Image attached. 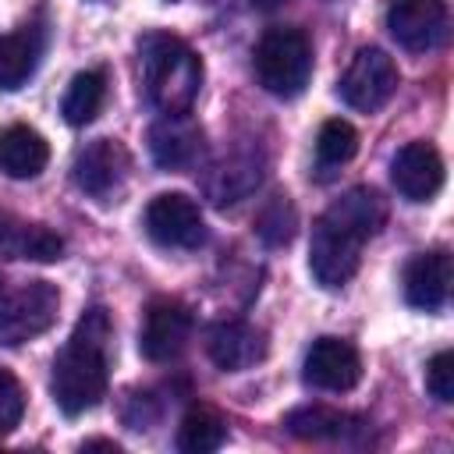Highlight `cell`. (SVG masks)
<instances>
[{
  "mask_svg": "<svg viewBox=\"0 0 454 454\" xmlns=\"http://www.w3.org/2000/svg\"><path fill=\"white\" fill-rule=\"evenodd\" d=\"M301 380L316 390H330V394H344L362 380V358L358 351L340 340V337H319L312 340L309 355H305V369Z\"/></svg>",
  "mask_w": 454,
  "mask_h": 454,
  "instance_id": "8fae6325",
  "label": "cell"
},
{
  "mask_svg": "<svg viewBox=\"0 0 454 454\" xmlns=\"http://www.w3.org/2000/svg\"><path fill=\"white\" fill-rule=\"evenodd\" d=\"M294 227H298V216H294V206L287 195H273L259 216H255V234L270 245V248H280L294 238Z\"/></svg>",
  "mask_w": 454,
  "mask_h": 454,
  "instance_id": "603a6c76",
  "label": "cell"
},
{
  "mask_svg": "<svg viewBox=\"0 0 454 454\" xmlns=\"http://www.w3.org/2000/svg\"><path fill=\"white\" fill-rule=\"evenodd\" d=\"M21 415H25V390L18 376L0 365V436L11 433L21 422Z\"/></svg>",
  "mask_w": 454,
  "mask_h": 454,
  "instance_id": "d4e9b609",
  "label": "cell"
},
{
  "mask_svg": "<svg viewBox=\"0 0 454 454\" xmlns=\"http://www.w3.org/2000/svg\"><path fill=\"white\" fill-rule=\"evenodd\" d=\"M50 160L46 138L28 124H11L0 131V170L14 181L35 177Z\"/></svg>",
  "mask_w": 454,
  "mask_h": 454,
  "instance_id": "ac0fdd59",
  "label": "cell"
},
{
  "mask_svg": "<svg viewBox=\"0 0 454 454\" xmlns=\"http://www.w3.org/2000/svg\"><path fill=\"white\" fill-rule=\"evenodd\" d=\"M255 74L270 96L294 99L312 78V46L301 28H266L255 46Z\"/></svg>",
  "mask_w": 454,
  "mask_h": 454,
  "instance_id": "277c9868",
  "label": "cell"
},
{
  "mask_svg": "<svg viewBox=\"0 0 454 454\" xmlns=\"http://www.w3.org/2000/svg\"><path fill=\"white\" fill-rule=\"evenodd\" d=\"M92 4H110V0H92Z\"/></svg>",
  "mask_w": 454,
  "mask_h": 454,
  "instance_id": "83f0119b",
  "label": "cell"
},
{
  "mask_svg": "<svg viewBox=\"0 0 454 454\" xmlns=\"http://www.w3.org/2000/svg\"><path fill=\"white\" fill-rule=\"evenodd\" d=\"M206 351L216 369L245 372L266 358V333L245 319H220L206 333Z\"/></svg>",
  "mask_w": 454,
  "mask_h": 454,
  "instance_id": "7c38bea8",
  "label": "cell"
},
{
  "mask_svg": "<svg viewBox=\"0 0 454 454\" xmlns=\"http://www.w3.org/2000/svg\"><path fill=\"white\" fill-rule=\"evenodd\" d=\"M358 153V131L340 121V117H330L323 128H319V138H316V156L323 167H340L348 163L351 156Z\"/></svg>",
  "mask_w": 454,
  "mask_h": 454,
  "instance_id": "cb8c5ba5",
  "label": "cell"
},
{
  "mask_svg": "<svg viewBox=\"0 0 454 454\" xmlns=\"http://www.w3.org/2000/svg\"><path fill=\"white\" fill-rule=\"evenodd\" d=\"M337 92L340 99L351 106V110H362V114H376L380 106L390 103V96L397 92V64L376 50V46H365L351 57L348 71L340 74L337 82Z\"/></svg>",
  "mask_w": 454,
  "mask_h": 454,
  "instance_id": "8992f818",
  "label": "cell"
},
{
  "mask_svg": "<svg viewBox=\"0 0 454 454\" xmlns=\"http://www.w3.org/2000/svg\"><path fill=\"white\" fill-rule=\"evenodd\" d=\"M167 4H174V0H167Z\"/></svg>",
  "mask_w": 454,
  "mask_h": 454,
  "instance_id": "f546056e",
  "label": "cell"
},
{
  "mask_svg": "<svg viewBox=\"0 0 454 454\" xmlns=\"http://www.w3.org/2000/svg\"><path fill=\"white\" fill-rule=\"evenodd\" d=\"M0 252L28 262H57L64 255V238L43 223L21 220L14 213H0Z\"/></svg>",
  "mask_w": 454,
  "mask_h": 454,
  "instance_id": "2e32d148",
  "label": "cell"
},
{
  "mask_svg": "<svg viewBox=\"0 0 454 454\" xmlns=\"http://www.w3.org/2000/svg\"><path fill=\"white\" fill-rule=\"evenodd\" d=\"M390 177L408 202H429L443 188V160L429 142H408L397 149Z\"/></svg>",
  "mask_w": 454,
  "mask_h": 454,
  "instance_id": "5bb4252c",
  "label": "cell"
},
{
  "mask_svg": "<svg viewBox=\"0 0 454 454\" xmlns=\"http://www.w3.org/2000/svg\"><path fill=\"white\" fill-rule=\"evenodd\" d=\"M110 337L114 323L103 305H92L74 323L71 337L53 358L50 394L64 415H85L106 397L110 383Z\"/></svg>",
  "mask_w": 454,
  "mask_h": 454,
  "instance_id": "7a4b0ae2",
  "label": "cell"
},
{
  "mask_svg": "<svg viewBox=\"0 0 454 454\" xmlns=\"http://www.w3.org/2000/svg\"><path fill=\"white\" fill-rule=\"evenodd\" d=\"M387 28L404 50L429 53L447 43L450 14L443 0H397L387 11Z\"/></svg>",
  "mask_w": 454,
  "mask_h": 454,
  "instance_id": "9c48e42d",
  "label": "cell"
},
{
  "mask_svg": "<svg viewBox=\"0 0 454 454\" xmlns=\"http://www.w3.org/2000/svg\"><path fill=\"white\" fill-rule=\"evenodd\" d=\"M0 287H4V277H0Z\"/></svg>",
  "mask_w": 454,
  "mask_h": 454,
  "instance_id": "f1b7e54d",
  "label": "cell"
},
{
  "mask_svg": "<svg viewBox=\"0 0 454 454\" xmlns=\"http://www.w3.org/2000/svg\"><path fill=\"white\" fill-rule=\"evenodd\" d=\"M284 426L298 440H348L351 433L362 429V419L340 408H326V404H301L287 411Z\"/></svg>",
  "mask_w": 454,
  "mask_h": 454,
  "instance_id": "ffe728a7",
  "label": "cell"
},
{
  "mask_svg": "<svg viewBox=\"0 0 454 454\" xmlns=\"http://www.w3.org/2000/svg\"><path fill=\"white\" fill-rule=\"evenodd\" d=\"M135 50L145 103L160 114H188L202 89V57L170 32H142Z\"/></svg>",
  "mask_w": 454,
  "mask_h": 454,
  "instance_id": "3957f363",
  "label": "cell"
},
{
  "mask_svg": "<svg viewBox=\"0 0 454 454\" xmlns=\"http://www.w3.org/2000/svg\"><path fill=\"white\" fill-rule=\"evenodd\" d=\"M149 153L160 170H192L202 160V128L188 114H163L149 128Z\"/></svg>",
  "mask_w": 454,
  "mask_h": 454,
  "instance_id": "4fadbf2b",
  "label": "cell"
},
{
  "mask_svg": "<svg viewBox=\"0 0 454 454\" xmlns=\"http://www.w3.org/2000/svg\"><path fill=\"white\" fill-rule=\"evenodd\" d=\"M223 443H227V422L209 404H195L177 426V450L184 454H213Z\"/></svg>",
  "mask_w": 454,
  "mask_h": 454,
  "instance_id": "44dd1931",
  "label": "cell"
},
{
  "mask_svg": "<svg viewBox=\"0 0 454 454\" xmlns=\"http://www.w3.org/2000/svg\"><path fill=\"white\" fill-rule=\"evenodd\" d=\"M262 184V160L252 156V153H238V156H227L220 163H213L206 170V195L216 202V206H234L241 199H248L255 188Z\"/></svg>",
  "mask_w": 454,
  "mask_h": 454,
  "instance_id": "e0dca14e",
  "label": "cell"
},
{
  "mask_svg": "<svg viewBox=\"0 0 454 454\" xmlns=\"http://www.w3.org/2000/svg\"><path fill=\"white\" fill-rule=\"evenodd\" d=\"M450 294V255L443 248L419 252L404 266V301L419 312H436Z\"/></svg>",
  "mask_w": 454,
  "mask_h": 454,
  "instance_id": "9a60e30c",
  "label": "cell"
},
{
  "mask_svg": "<svg viewBox=\"0 0 454 454\" xmlns=\"http://www.w3.org/2000/svg\"><path fill=\"white\" fill-rule=\"evenodd\" d=\"M188 340H192V309L177 298H153L138 333L142 358L170 362L188 348Z\"/></svg>",
  "mask_w": 454,
  "mask_h": 454,
  "instance_id": "ba28073f",
  "label": "cell"
},
{
  "mask_svg": "<svg viewBox=\"0 0 454 454\" xmlns=\"http://www.w3.org/2000/svg\"><path fill=\"white\" fill-rule=\"evenodd\" d=\"M60 291L50 280H28L14 291L0 287V344L18 348L57 323Z\"/></svg>",
  "mask_w": 454,
  "mask_h": 454,
  "instance_id": "5b68a950",
  "label": "cell"
},
{
  "mask_svg": "<svg viewBox=\"0 0 454 454\" xmlns=\"http://www.w3.org/2000/svg\"><path fill=\"white\" fill-rule=\"evenodd\" d=\"M82 450H114V454H121V447L114 440H85Z\"/></svg>",
  "mask_w": 454,
  "mask_h": 454,
  "instance_id": "4316f807",
  "label": "cell"
},
{
  "mask_svg": "<svg viewBox=\"0 0 454 454\" xmlns=\"http://www.w3.org/2000/svg\"><path fill=\"white\" fill-rule=\"evenodd\" d=\"M145 234L163 248H199L206 241L202 209L184 192H163L145 206Z\"/></svg>",
  "mask_w": 454,
  "mask_h": 454,
  "instance_id": "52a82bcc",
  "label": "cell"
},
{
  "mask_svg": "<svg viewBox=\"0 0 454 454\" xmlns=\"http://www.w3.org/2000/svg\"><path fill=\"white\" fill-rule=\"evenodd\" d=\"M426 390L440 404L454 401V351H436L429 358V365H426Z\"/></svg>",
  "mask_w": 454,
  "mask_h": 454,
  "instance_id": "484cf974",
  "label": "cell"
},
{
  "mask_svg": "<svg viewBox=\"0 0 454 454\" xmlns=\"http://www.w3.org/2000/svg\"><path fill=\"white\" fill-rule=\"evenodd\" d=\"M128 167H131L128 149H124L117 138H96V142H89L85 149H78L71 174H74V184H78L85 195H92V199H99V202H110V199L124 188Z\"/></svg>",
  "mask_w": 454,
  "mask_h": 454,
  "instance_id": "30bf717a",
  "label": "cell"
},
{
  "mask_svg": "<svg viewBox=\"0 0 454 454\" xmlns=\"http://www.w3.org/2000/svg\"><path fill=\"white\" fill-rule=\"evenodd\" d=\"M103 99H106V74L103 71H78L71 78L64 99H60V114L67 124L82 128L99 114Z\"/></svg>",
  "mask_w": 454,
  "mask_h": 454,
  "instance_id": "7402d4cb",
  "label": "cell"
},
{
  "mask_svg": "<svg viewBox=\"0 0 454 454\" xmlns=\"http://www.w3.org/2000/svg\"><path fill=\"white\" fill-rule=\"evenodd\" d=\"M46 35L39 25H21L11 35H0V89H21L43 57Z\"/></svg>",
  "mask_w": 454,
  "mask_h": 454,
  "instance_id": "d6986e66",
  "label": "cell"
},
{
  "mask_svg": "<svg viewBox=\"0 0 454 454\" xmlns=\"http://www.w3.org/2000/svg\"><path fill=\"white\" fill-rule=\"evenodd\" d=\"M383 199L372 188H351L312 223L309 270L319 287H344L362 262V245L383 227Z\"/></svg>",
  "mask_w": 454,
  "mask_h": 454,
  "instance_id": "6da1fadb",
  "label": "cell"
}]
</instances>
